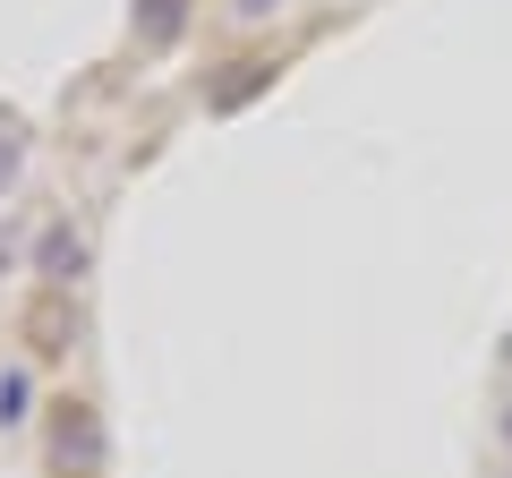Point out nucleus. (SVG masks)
<instances>
[{"label": "nucleus", "instance_id": "obj_1", "mask_svg": "<svg viewBox=\"0 0 512 478\" xmlns=\"http://www.w3.org/2000/svg\"><path fill=\"white\" fill-rule=\"evenodd\" d=\"M43 265H52V282H69L77 265H86V248H77V231H52V239H43Z\"/></svg>", "mask_w": 512, "mask_h": 478}, {"label": "nucleus", "instance_id": "obj_2", "mask_svg": "<svg viewBox=\"0 0 512 478\" xmlns=\"http://www.w3.org/2000/svg\"><path fill=\"white\" fill-rule=\"evenodd\" d=\"M137 26H146V43H171V35H180V0H146V18H137Z\"/></svg>", "mask_w": 512, "mask_h": 478}, {"label": "nucleus", "instance_id": "obj_3", "mask_svg": "<svg viewBox=\"0 0 512 478\" xmlns=\"http://www.w3.org/2000/svg\"><path fill=\"white\" fill-rule=\"evenodd\" d=\"M18 419H26V376L9 368V376H0V427H18Z\"/></svg>", "mask_w": 512, "mask_h": 478}, {"label": "nucleus", "instance_id": "obj_4", "mask_svg": "<svg viewBox=\"0 0 512 478\" xmlns=\"http://www.w3.org/2000/svg\"><path fill=\"white\" fill-rule=\"evenodd\" d=\"M9 180H18V137L0 129V188H9Z\"/></svg>", "mask_w": 512, "mask_h": 478}, {"label": "nucleus", "instance_id": "obj_5", "mask_svg": "<svg viewBox=\"0 0 512 478\" xmlns=\"http://www.w3.org/2000/svg\"><path fill=\"white\" fill-rule=\"evenodd\" d=\"M265 9H282V0H239V18H265Z\"/></svg>", "mask_w": 512, "mask_h": 478}, {"label": "nucleus", "instance_id": "obj_6", "mask_svg": "<svg viewBox=\"0 0 512 478\" xmlns=\"http://www.w3.org/2000/svg\"><path fill=\"white\" fill-rule=\"evenodd\" d=\"M504 436H512V419H504Z\"/></svg>", "mask_w": 512, "mask_h": 478}]
</instances>
